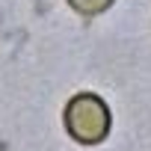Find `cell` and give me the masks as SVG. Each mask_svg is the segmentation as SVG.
I'll return each instance as SVG.
<instances>
[{
    "mask_svg": "<svg viewBox=\"0 0 151 151\" xmlns=\"http://www.w3.org/2000/svg\"><path fill=\"white\" fill-rule=\"evenodd\" d=\"M62 127L77 145H101L110 136L113 113L101 95L77 92L68 98V104L62 110Z\"/></svg>",
    "mask_w": 151,
    "mask_h": 151,
    "instance_id": "6da1fadb",
    "label": "cell"
},
{
    "mask_svg": "<svg viewBox=\"0 0 151 151\" xmlns=\"http://www.w3.org/2000/svg\"><path fill=\"white\" fill-rule=\"evenodd\" d=\"M65 3L71 6V12H77L80 18H98L104 15L116 0H65Z\"/></svg>",
    "mask_w": 151,
    "mask_h": 151,
    "instance_id": "7a4b0ae2",
    "label": "cell"
}]
</instances>
